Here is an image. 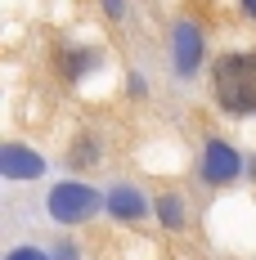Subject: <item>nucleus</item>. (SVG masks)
Listing matches in <instances>:
<instances>
[{"mask_svg": "<svg viewBox=\"0 0 256 260\" xmlns=\"http://www.w3.org/2000/svg\"><path fill=\"white\" fill-rule=\"evenodd\" d=\"M211 90H216L220 108L234 112V117L256 112V54H225L216 63Z\"/></svg>", "mask_w": 256, "mask_h": 260, "instance_id": "nucleus-1", "label": "nucleus"}, {"mask_svg": "<svg viewBox=\"0 0 256 260\" xmlns=\"http://www.w3.org/2000/svg\"><path fill=\"white\" fill-rule=\"evenodd\" d=\"M99 207H108V198L95 193L90 184H72V180L50 188V198H45V211H50L59 224H86Z\"/></svg>", "mask_w": 256, "mask_h": 260, "instance_id": "nucleus-2", "label": "nucleus"}, {"mask_svg": "<svg viewBox=\"0 0 256 260\" xmlns=\"http://www.w3.org/2000/svg\"><path fill=\"white\" fill-rule=\"evenodd\" d=\"M171 63H176L180 77H193L198 63H203V31L189 23V18H180L176 31H171Z\"/></svg>", "mask_w": 256, "mask_h": 260, "instance_id": "nucleus-3", "label": "nucleus"}, {"mask_svg": "<svg viewBox=\"0 0 256 260\" xmlns=\"http://www.w3.org/2000/svg\"><path fill=\"white\" fill-rule=\"evenodd\" d=\"M243 175V157L234 153L230 144H220V139H211L203 148V180L207 184H230Z\"/></svg>", "mask_w": 256, "mask_h": 260, "instance_id": "nucleus-4", "label": "nucleus"}, {"mask_svg": "<svg viewBox=\"0 0 256 260\" xmlns=\"http://www.w3.org/2000/svg\"><path fill=\"white\" fill-rule=\"evenodd\" d=\"M45 171V157L36 148H23V144H5L0 148V175L5 180H36Z\"/></svg>", "mask_w": 256, "mask_h": 260, "instance_id": "nucleus-5", "label": "nucleus"}, {"mask_svg": "<svg viewBox=\"0 0 256 260\" xmlns=\"http://www.w3.org/2000/svg\"><path fill=\"white\" fill-rule=\"evenodd\" d=\"M103 198H108V211H112V215H122V220H139V215L149 211V202H144V193H135V188H126V184L108 188Z\"/></svg>", "mask_w": 256, "mask_h": 260, "instance_id": "nucleus-6", "label": "nucleus"}, {"mask_svg": "<svg viewBox=\"0 0 256 260\" xmlns=\"http://www.w3.org/2000/svg\"><path fill=\"white\" fill-rule=\"evenodd\" d=\"M157 215H162L166 229H180V224H184V202H180L176 193H162V198H157Z\"/></svg>", "mask_w": 256, "mask_h": 260, "instance_id": "nucleus-7", "label": "nucleus"}, {"mask_svg": "<svg viewBox=\"0 0 256 260\" xmlns=\"http://www.w3.org/2000/svg\"><path fill=\"white\" fill-rule=\"evenodd\" d=\"M5 260H50V256H45V251H36V247H14Z\"/></svg>", "mask_w": 256, "mask_h": 260, "instance_id": "nucleus-8", "label": "nucleus"}, {"mask_svg": "<svg viewBox=\"0 0 256 260\" xmlns=\"http://www.w3.org/2000/svg\"><path fill=\"white\" fill-rule=\"evenodd\" d=\"M243 5H247V9H252V18H256V0H243Z\"/></svg>", "mask_w": 256, "mask_h": 260, "instance_id": "nucleus-9", "label": "nucleus"}]
</instances>
